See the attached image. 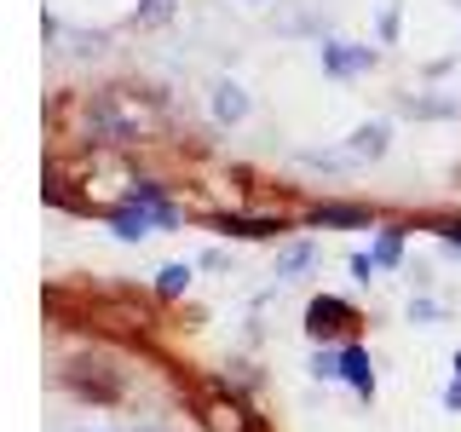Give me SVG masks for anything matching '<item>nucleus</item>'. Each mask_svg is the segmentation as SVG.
<instances>
[{"mask_svg": "<svg viewBox=\"0 0 461 432\" xmlns=\"http://www.w3.org/2000/svg\"><path fill=\"white\" fill-rule=\"evenodd\" d=\"M340 381H352L357 398L375 392V369H369V352H364V346H346V352H340Z\"/></svg>", "mask_w": 461, "mask_h": 432, "instance_id": "nucleus-1", "label": "nucleus"}, {"mask_svg": "<svg viewBox=\"0 0 461 432\" xmlns=\"http://www.w3.org/2000/svg\"><path fill=\"white\" fill-rule=\"evenodd\" d=\"M213 115H220V122H242V115H249L242 86H213Z\"/></svg>", "mask_w": 461, "mask_h": 432, "instance_id": "nucleus-2", "label": "nucleus"}, {"mask_svg": "<svg viewBox=\"0 0 461 432\" xmlns=\"http://www.w3.org/2000/svg\"><path fill=\"white\" fill-rule=\"evenodd\" d=\"M115 237H127V242H139V237H150V213H144L139 208V202H133V208H127V213H115Z\"/></svg>", "mask_w": 461, "mask_h": 432, "instance_id": "nucleus-3", "label": "nucleus"}, {"mask_svg": "<svg viewBox=\"0 0 461 432\" xmlns=\"http://www.w3.org/2000/svg\"><path fill=\"white\" fill-rule=\"evenodd\" d=\"M340 317H346V306H335V300H317V306H312V335H335Z\"/></svg>", "mask_w": 461, "mask_h": 432, "instance_id": "nucleus-4", "label": "nucleus"}, {"mask_svg": "<svg viewBox=\"0 0 461 432\" xmlns=\"http://www.w3.org/2000/svg\"><path fill=\"white\" fill-rule=\"evenodd\" d=\"M381 144H386V127H364L352 144V156H381Z\"/></svg>", "mask_w": 461, "mask_h": 432, "instance_id": "nucleus-5", "label": "nucleus"}, {"mask_svg": "<svg viewBox=\"0 0 461 432\" xmlns=\"http://www.w3.org/2000/svg\"><path fill=\"white\" fill-rule=\"evenodd\" d=\"M398 242H403L398 230H386V237L375 242V266H393V259H398Z\"/></svg>", "mask_w": 461, "mask_h": 432, "instance_id": "nucleus-6", "label": "nucleus"}, {"mask_svg": "<svg viewBox=\"0 0 461 432\" xmlns=\"http://www.w3.org/2000/svg\"><path fill=\"white\" fill-rule=\"evenodd\" d=\"M185 283H191V266H167L162 271V294H179Z\"/></svg>", "mask_w": 461, "mask_h": 432, "instance_id": "nucleus-7", "label": "nucleus"}, {"mask_svg": "<svg viewBox=\"0 0 461 432\" xmlns=\"http://www.w3.org/2000/svg\"><path fill=\"white\" fill-rule=\"evenodd\" d=\"M444 403H450V410H461V381H450V392H444Z\"/></svg>", "mask_w": 461, "mask_h": 432, "instance_id": "nucleus-8", "label": "nucleus"}, {"mask_svg": "<svg viewBox=\"0 0 461 432\" xmlns=\"http://www.w3.org/2000/svg\"><path fill=\"white\" fill-rule=\"evenodd\" d=\"M456 381H461V352H456Z\"/></svg>", "mask_w": 461, "mask_h": 432, "instance_id": "nucleus-9", "label": "nucleus"}]
</instances>
